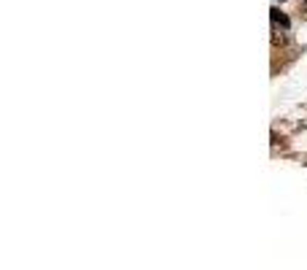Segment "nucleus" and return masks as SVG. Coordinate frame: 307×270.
Wrapping results in <instances>:
<instances>
[{
  "label": "nucleus",
  "instance_id": "1",
  "mask_svg": "<svg viewBox=\"0 0 307 270\" xmlns=\"http://www.w3.org/2000/svg\"><path fill=\"white\" fill-rule=\"evenodd\" d=\"M270 17H272V22H275V24H280V27H289V24H291V19L286 17V14L280 11L278 6H272V8H270Z\"/></svg>",
  "mask_w": 307,
  "mask_h": 270
},
{
  "label": "nucleus",
  "instance_id": "2",
  "mask_svg": "<svg viewBox=\"0 0 307 270\" xmlns=\"http://www.w3.org/2000/svg\"><path fill=\"white\" fill-rule=\"evenodd\" d=\"M305 6H307V0H305Z\"/></svg>",
  "mask_w": 307,
  "mask_h": 270
},
{
  "label": "nucleus",
  "instance_id": "3",
  "mask_svg": "<svg viewBox=\"0 0 307 270\" xmlns=\"http://www.w3.org/2000/svg\"><path fill=\"white\" fill-rule=\"evenodd\" d=\"M280 3H283V0H280Z\"/></svg>",
  "mask_w": 307,
  "mask_h": 270
}]
</instances>
